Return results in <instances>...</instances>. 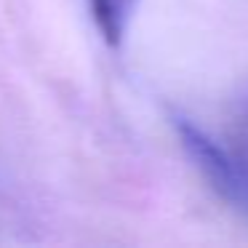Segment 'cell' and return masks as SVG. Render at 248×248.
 <instances>
[{
	"instance_id": "6da1fadb",
	"label": "cell",
	"mask_w": 248,
	"mask_h": 248,
	"mask_svg": "<svg viewBox=\"0 0 248 248\" xmlns=\"http://www.w3.org/2000/svg\"><path fill=\"white\" fill-rule=\"evenodd\" d=\"M179 134L211 182L248 208V86L224 109L219 131L179 120Z\"/></svg>"
},
{
	"instance_id": "7a4b0ae2",
	"label": "cell",
	"mask_w": 248,
	"mask_h": 248,
	"mask_svg": "<svg viewBox=\"0 0 248 248\" xmlns=\"http://www.w3.org/2000/svg\"><path fill=\"white\" fill-rule=\"evenodd\" d=\"M136 0H88L91 16L96 22V30L109 46H120L125 30H128L131 14Z\"/></svg>"
}]
</instances>
